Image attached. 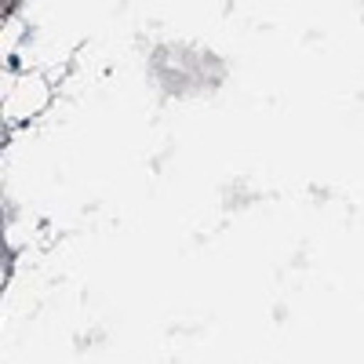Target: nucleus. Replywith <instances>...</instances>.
I'll use <instances>...</instances> for the list:
<instances>
[{
    "mask_svg": "<svg viewBox=\"0 0 364 364\" xmlns=\"http://www.w3.org/2000/svg\"><path fill=\"white\" fill-rule=\"evenodd\" d=\"M18 8V0H8V4H0V15H11Z\"/></svg>",
    "mask_w": 364,
    "mask_h": 364,
    "instance_id": "obj_1",
    "label": "nucleus"
}]
</instances>
